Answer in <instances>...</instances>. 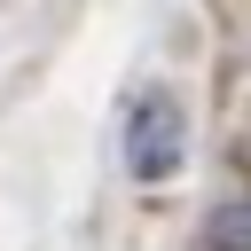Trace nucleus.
Here are the masks:
<instances>
[{"mask_svg":"<svg viewBox=\"0 0 251 251\" xmlns=\"http://www.w3.org/2000/svg\"><path fill=\"white\" fill-rule=\"evenodd\" d=\"M180 149H188V126L173 110L165 86H141L133 110H126V173L133 180H173L180 173Z\"/></svg>","mask_w":251,"mask_h":251,"instance_id":"1","label":"nucleus"},{"mask_svg":"<svg viewBox=\"0 0 251 251\" xmlns=\"http://www.w3.org/2000/svg\"><path fill=\"white\" fill-rule=\"evenodd\" d=\"M204 251H251V204H227V212H212V227H204Z\"/></svg>","mask_w":251,"mask_h":251,"instance_id":"2","label":"nucleus"}]
</instances>
